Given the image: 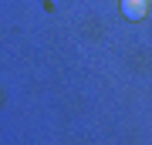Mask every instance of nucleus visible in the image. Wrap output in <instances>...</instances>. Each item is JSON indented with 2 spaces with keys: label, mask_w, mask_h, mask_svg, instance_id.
I'll return each mask as SVG.
<instances>
[{
  "label": "nucleus",
  "mask_w": 152,
  "mask_h": 145,
  "mask_svg": "<svg viewBox=\"0 0 152 145\" xmlns=\"http://www.w3.org/2000/svg\"><path fill=\"white\" fill-rule=\"evenodd\" d=\"M149 10V0H122V17L125 20H142Z\"/></svg>",
  "instance_id": "f257e3e1"
}]
</instances>
